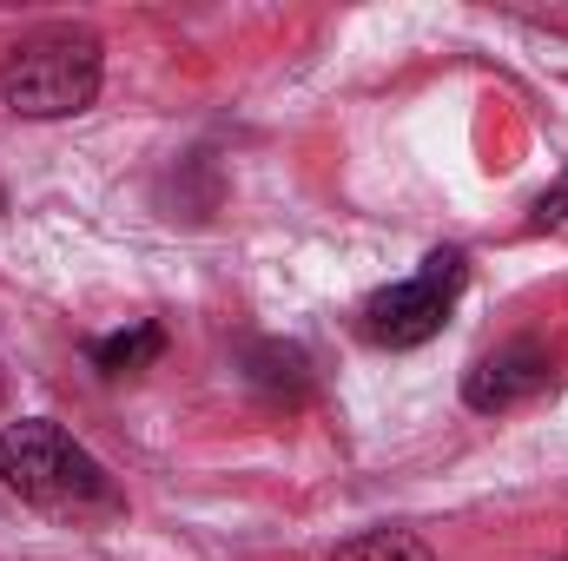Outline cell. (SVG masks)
Listing matches in <instances>:
<instances>
[{
  "label": "cell",
  "instance_id": "6da1fadb",
  "mask_svg": "<svg viewBox=\"0 0 568 561\" xmlns=\"http://www.w3.org/2000/svg\"><path fill=\"white\" fill-rule=\"evenodd\" d=\"M0 482L60 522H87V516H120V489L113 476L47 417H20L0 429Z\"/></svg>",
  "mask_w": 568,
  "mask_h": 561
},
{
  "label": "cell",
  "instance_id": "7a4b0ae2",
  "mask_svg": "<svg viewBox=\"0 0 568 561\" xmlns=\"http://www.w3.org/2000/svg\"><path fill=\"white\" fill-rule=\"evenodd\" d=\"M100 73H106L100 33L73 27V20H53V27H33L7 47L0 100L20 120H73L100 100Z\"/></svg>",
  "mask_w": 568,
  "mask_h": 561
},
{
  "label": "cell",
  "instance_id": "3957f363",
  "mask_svg": "<svg viewBox=\"0 0 568 561\" xmlns=\"http://www.w3.org/2000/svg\"><path fill=\"white\" fill-rule=\"evenodd\" d=\"M463 278H469V258H463V252H429L410 278L384 284V290L364 304V337H371L377 350H417V344H429V337L449 324Z\"/></svg>",
  "mask_w": 568,
  "mask_h": 561
},
{
  "label": "cell",
  "instance_id": "277c9868",
  "mask_svg": "<svg viewBox=\"0 0 568 561\" xmlns=\"http://www.w3.org/2000/svg\"><path fill=\"white\" fill-rule=\"evenodd\" d=\"M542 384H549V350L529 344V337H516V344H503V350H489V357L469 364V377H463V404L489 417V410H516V404H529Z\"/></svg>",
  "mask_w": 568,
  "mask_h": 561
},
{
  "label": "cell",
  "instance_id": "5b68a950",
  "mask_svg": "<svg viewBox=\"0 0 568 561\" xmlns=\"http://www.w3.org/2000/svg\"><path fill=\"white\" fill-rule=\"evenodd\" d=\"M245 377H252L272 404H291V397H304L311 364H304L297 344H252V350H245Z\"/></svg>",
  "mask_w": 568,
  "mask_h": 561
},
{
  "label": "cell",
  "instance_id": "8992f818",
  "mask_svg": "<svg viewBox=\"0 0 568 561\" xmlns=\"http://www.w3.org/2000/svg\"><path fill=\"white\" fill-rule=\"evenodd\" d=\"M159 350H165V330L159 324H126V330H113V337L93 344V364L106 377H133L145 364H159Z\"/></svg>",
  "mask_w": 568,
  "mask_h": 561
},
{
  "label": "cell",
  "instance_id": "52a82bcc",
  "mask_svg": "<svg viewBox=\"0 0 568 561\" xmlns=\"http://www.w3.org/2000/svg\"><path fill=\"white\" fill-rule=\"evenodd\" d=\"M331 561H436V555H429V542H417L410 529H371V536L344 542Z\"/></svg>",
  "mask_w": 568,
  "mask_h": 561
},
{
  "label": "cell",
  "instance_id": "ba28073f",
  "mask_svg": "<svg viewBox=\"0 0 568 561\" xmlns=\"http://www.w3.org/2000/svg\"><path fill=\"white\" fill-rule=\"evenodd\" d=\"M562 205H568V185H556V198H542V205H536V225H556V218H562Z\"/></svg>",
  "mask_w": 568,
  "mask_h": 561
},
{
  "label": "cell",
  "instance_id": "9c48e42d",
  "mask_svg": "<svg viewBox=\"0 0 568 561\" xmlns=\"http://www.w3.org/2000/svg\"><path fill=\"white\" fill-rule=\"evenodd\" d=\"M7 397H13V384H7V370H0V417H7Z\"/></svg>",
  "mask_w": 568,
  "mask_h": 561
},
{
  "label": "cell",
  "instance_id": "30bf717a",
  "mask_svg": "<svg viewBox=\"0 0 568 561\" xmlns=\"http://www.w3.org/2000/svg\"><path fill=\"white\" fill-rule=\"evenodd\" d=\"M0 212H7V192H0Z\"/></svg>",
  "mask_w": 568,
  "mask_h": 561
}]
</instances>
